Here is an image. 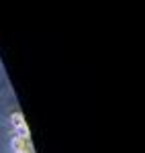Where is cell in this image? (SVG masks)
Segmentation results:
<instances>
[{
    "label": "cell",
    "mask_w": 145,
    "mask_h": 153,
    "mask_svg": "<svg viewBox=\"0 0 145 153\" xmlns=\"http://www.w3.org/2000/svg\"><path fill=\"white\" fill-rule=\"evenodd\" d=\"M12 125L19 129V127H23L25 120H23V114H12Z\"/></svg>",
    "instance_id": "6da1fadb"
},
{
    "label": "cell",
    "mask_w": 145,
    "mask_h": 153,
    "mask_svg": "<svg viewBox=\"0 0 145 153\" xmlns=\"http://www.w3.org/2000/svg\"><path fill=\"white\" fill-rule=\"evenodd\" d=\"M19 135H21V137H29V129H27V127H19Z\"/></svg>",
    "instance_id": "7a4b0ae2"
},
{
    "label": "cell",
    "mask_w": 145,
    "mask_h": 153,
    "mask_svg": "<svg viewBox=\"0 0 145 153\" xmlns=\"http://www.w3.org/2000/svg\"><path fill=\"white\" fill-rule=\"evenodd\" d=\"M12 145H14V149H23V147H21V145H23V141H21V139H14V141H12Z\"/></svg>",
    "instance_id": "3957f363"
},
{
    "label": "cell",
    "mask_w": 145,
    "mask_h": 153,
    "mask_svg": "<svg viewBox=\"0 0 145 153\" xmlns=\"http://www.w3.org/2000/svg\"><path fill=\"white\" fill-rule=\"evenodd\" d=\"M14 153H27V151H25V149H16Z\"/></svg>",
    "instance_id": "277c9868"
}]
</instances>
